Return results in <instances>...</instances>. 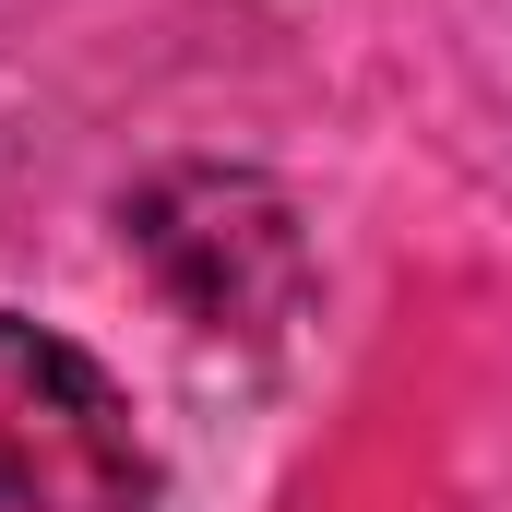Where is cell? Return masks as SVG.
Returning a JSON list of instances; mask_svg holds the SVG:
<instances>
[{
  "mask_svg": "<svg viewBox=\"0 0 512 512\" xmlns=\"http://www.w3.org/2000/svg\"><path fill=\"white\" fill-rule=\"evenodd\" d=\"M0 512H155L120 382L36 322H0Z\"/></svg>",
  "mask_w": 512,
  "mask_h": 512,
  "instance_id": "6da1fadb",
  "label": "cell"
},
{
  "mask_svg": "<svg viewBox=\"0 0 512 512\" xmlns=\"http://www.w3.org/2000/svg\"><path fill=\"white\" fill-rule=\"evenodd\" d=\"M131 251L155 262V286L203 322V334H262L298 310L310 286V251H298V215L262 191V179H227V167H179L131 203Z\"/></svg>",
  "mask_w": 512,
  "mask_h": 512,
  "instance_id": "7a4b0ae2",
  "label": "cell"
}]
</instances>
